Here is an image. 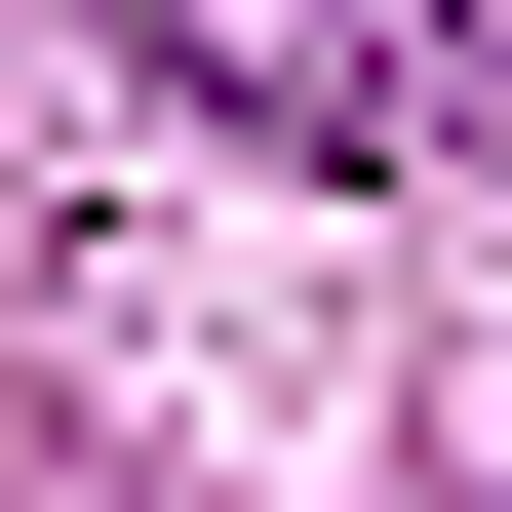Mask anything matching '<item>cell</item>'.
<instances>
[{
	"instance_id": "cell-1",
	"label": "cell",
	"mask_w": 512,
	"mask_h": 512,
	"mask_svg": "<svg viewBox=\"0 0 512 512\" xmlns=\"http://www.w3.org/2000/svg\"><path fill=\"white\" fill-rule=\"evenodd\" d=\"M237 158H473L512 119V0H119Z\"/></svg>"
}]
</instances>
